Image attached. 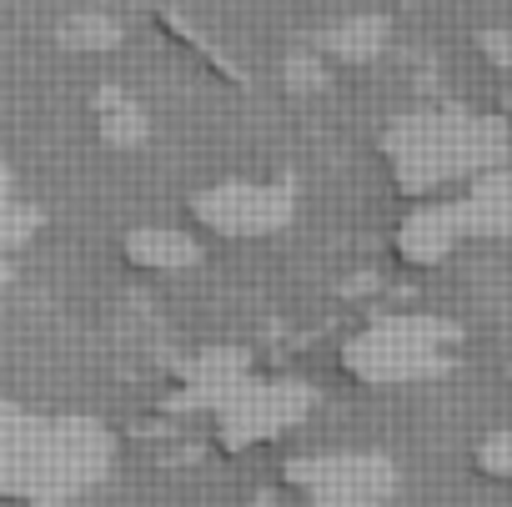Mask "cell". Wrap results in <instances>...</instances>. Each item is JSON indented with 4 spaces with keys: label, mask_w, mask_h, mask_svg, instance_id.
I'll return each mask as SVG.
<instances>
[{
    "label": "cell",
    "mask_w": 512,
    "mask_h": 507,
    "mask_svg": "<svg viewBox=\"0 0 512 507\" xmlns=\"http://www.w3.org/2000/svg\"><path fill=\"white\" fill-rule=\"evenodd\" d=\"M482 467H487L492 477L512 482V427H507V432H497V437L482 447Z\"/></svg>",
    "instance_id": "1"
}]
</instances>
